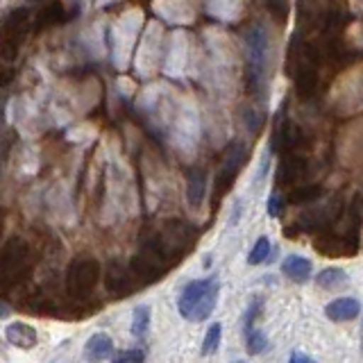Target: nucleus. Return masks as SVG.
I'll return each mask as SVG.
<instances>
[{
    "instance_id": "f257e3e1",
    "label": "nucleus",
    "mask_w": 363,
    "mask_h": 363,
    "mask_svg": "<svg viewBox=\"0 0 363 363\" xmlns=\"http://www.w3.org/2000/svg\"><path fill=\"white\" fill-rule=\"evenodd\" d=\"M220 284L216 277L193 279L182 289L177 298V311L189 323H202L213 313L216 302H218Z\"/></svg>"
},
{
    "instance_id": "f03ea898",
    "label": "nucleus",
    "mask_w": 363,
    "mask_h": 363,
    "mask_svg": "<svg viewBox=\"0 0 363 363\" xmlns=\"http://www.w3.org/2000/svg\"><path fill=\"white\" fill-rule=\"evenodd\" d=\"M247 79L252 94L264 98L266 64H268V32L264 26H252L247 32Z\"/></svg>"
},
{
    "instance_id": "7ed1b4c3",
    "label": "nucleus",
    "mask_w": 363,
    "mask_h": 363,
    "mask_svg": "<svg viewBox=\"0 0 363 363\" xmlns=\"http://www.w3.org/2000/svg\"><path fill=\"white\" fill-rule=\"evenodd\" d=\"M245 145L241 141H236L230 145V150H227L225 159H223V166H220V173H218V179H216V193L223 196V193L232 186V182L236 179L238 170L245 164Z\"/></svg>"
},
{
    "instance_id": "20e7f679",
    "label": "nucleus",
    "mask_w": 363,
    "mask_h": 363,
    "mask_svg": "<svg viewBox=\"0 0 363 363\" xmlns=\"http://www.w3.org/2000/svg\"><path fill=\"white\" fill-rule=\"evenodd\" d=\"M100 275V266L98 261L94 259H82V261H75L73 268H71V275H68V281L77 293H86L96 286Z\"/></svg>"
},
{
    "instance_id": "39448f33",
    "label": "nucleus",
    "mask_w": 363,
    "mask_h": 363,
    "mask_svg": "<svg viewBox=\"0 0 363 363\" xmlns=\"http://www.w3.org/2000/svg\"><path fill=\"white\" fill-rule=\"evenodd\" d=\"M306 175V159L298 155H289L281 159V164L277 166V184L279 186H291Z\"/></svg>"
},
{
    "instance_id": "423d86ee",
    "label": "nucleus",
    "mask_w": 363,
    "mask_h": 363,
    "mask_svg": "<svg viewBox=\"0 0 363 363\" xmlns=\"http://www.w3.org/2000/svg\"><path fill=\"white\" fill-rule=\"evenodd\" d=\"M5 338L9 340L11 345L18 347V350H32L34 345H37V329H34L32 325L28 323H9L5 327Z\"/></svg>"
},
{
    "instance_id": "0eeeda50",
    "label": "nucleus",
    "mask_w": 363,
    "mask_h": 363,
    "mask_svg": "<svg viewBox=\"0 0 363 363\" xmlns=\"http://www.w3.org/2000/svg\"><path fill=\"white\" fill-rule=\"evenodd\" d=\"M361 313V302L354 298H338L325 306V315L334 323H347L354 320Z\"/></svg>"
},
{
    "instance_id": "6e6552de",
    "label": "nucleus",
    "mask_w": 363,
    "mask_h": 363,
    "mask_svg": "<svg viewBox=\"0 0 363 363\" xmlns=\"http://www.w3.org/2000/svg\"><path fill=\"white\" fill-rule=\"evenodd\" d=\"M111 352H113V340L109 334L105 332H98L86 340V347H84V357L89 361H105L111 359Z\"/></svg>"
},
{
    "instance_id": "1a4fd4ad",
    "label": "nucleus",
    "mask_w": 363,
    "mask_h": 363,
    "mask_svg": "<svg viewBox=\"0 0 363 363\" xmlns=\"http://www.w3.org/2000/svg\"><path fill=\"white\" fill-rule=\"evenodd\" d=\"M204 196H207V173L202 168H196L189 173V182H186V200L193 209H198Z\"/></svg>"
},
{
    "instance_id": "9d476101",
    "label": "nucleus",
    "mask_w": 363,
    "mask_h": 363,
    "mask_svg": "<svg viewBox=\"0 0 363 363\" xmlns=\"http://www.w3.org/2000/svg\"><path fill=\"white\" fill-rule=\"evenodd\" d=\"M281 272L295 281H306L311 277V261L306 257H300V255H291L281 264Z\"/></svg>"
},
{
    "instance_id": "9b49d317",
    "label": "nucleus",
    "mask_w": 363,
    "mask_h": 363,
    "mask_svg": "<svg viewBox=\"0 0 363 363\" xmlns=\"http://www.w3.org/2000/svg\"><path fill=\"white\" fill-rule=\"evenodd\" d=\"M325 189L320 184H300L289 193V204H311L323 198Z\"/></svg>"
},
{
    "instance_id": "f8f14e48",
    "label": "nucleus",
    "mask_w": 363,
    "mask_h": 363,
    "mask_svg": "<svg viewBox=\"0 0 363 363\" xmlns=\"http://www.w3.org/2000/svg\"><path fill=\"white\" fill-rule=\"evenodd\" d=\"M132 334L136 338H141L147 334V329H150V306L147 304H141V306H136V309L132 311Z\"/></svg>"
},
{
    "instance_id": "ddd939ff",
    "label": "nucleus",
    "mask_w": 363,
    "mask_h": 363,
    "mask_svg": "<svg viewBox=\"0 0 363 363\" xmlns=\"http://www.w3.org/2000/svg\"><path fill=\"white\" fill-rule=\"evenodd\" d=\"M345 281H347V275H345V270H340V268H325L320 275L315 277V284L320 289H338V286H343Z\"/></svg>"
},
{
    "instance_id": "4468645a",
    "label": "nucleus",
    "mask_w": 363,
    "mask_h": 363,
    "mask_svg": "<svg viewBox=\"0 0 363 363\" xmlns=\"http://www.w3.org/2000/svg\"><path fill=\"white\" fill-rule=\"evenodd\" d=\"M245 345L250 354H261V352L268 350V338L264 336V332L252 325V327H245Z\"/></svg>"
},
{
    "instance_id": "2eb2a0df",
    "label": "nucleus",
    "mask_w": 363,
    "mask_h": 363,
    "mask_svg": "<svg viewBox=\"0 0 363 363\" xmlns=\"http://www.w3.org/2000/svg\"><path fill=\"white\" fill-rule=\"evenodd\" d=\"M220 338H223V325L220 323H213L207 334H204V340H202V354H213L216 350L220 347Z\"/></svg>"
},
{
    "instance_id": "dca6fc26",
    "label": "nucleus",
    "mask_w": 363,
    "mask_h": 363,
    "mask_svg": "<svg viewBox=\"0 0 363 363\" xmlns=\"http://www.w3.org/2000/svg\"><path fill=\"white\" fill-rule=\"evenodd\" d=\"M270 241L266 236H261V238H257V243H255V247L250 250V255H247V264L250 266H259V264H264V261L270 257Z\"/></svg>"
},
{
    "instance_id": "f3484780",
    "label": "nucleus",
    "mask_w": 363,
    "mask_h": 363,
    "mask_svg": "<svg viewBox=\"0 0 363 363\" xmlns=\"http://www.w3.org/2000/svg\"><path fill=\"white\" fill-rule=\"evenodd\" d=\"M116 363H139L145 359V352L141 347H134V350H123L118 352V354H113L111 357Z\"/></svg>"
},
{
    "instance_id": "a211bd4d",
    "label": "nucleus",
    "mask_w": 363,
    "mask_h": 363,
    "mask_svg": "<svg viewBox=\"0 0 363 363\" xmlns=\"http://www.w3.org/2000/svg\"><path fill=\"white\" fill-rule=\"evenodd\" d=\"M266 209H268V216H270V218H279V216H281V211H284V202H281V198L277 196V193H272V196L268 198Z\"/></svg>"
},
{
    "instance_id": "6ab92c4d",
    "label": "nucleus",
    "mask_w": 363,
    "mask_h": 363,
    "mask_svg": "<svg viewBox=\"0 0 363 363\" xmlns=\"http://www.w3.org/2000/svg\"><path fill=\"white\" fill-rule=\"evenodd\" d=\"M343 14L340 11H329V14L325 16V30L327 32H334V30H338V28H343Z\"/></svg>"
},
{
    "instance_id": "aec40b11",
    "label": "nucleus",
    "mask_w": 363,
    "mask_h": 363,
    "mask_svg": "<svg viewBox=\"0 0 363 363\" xmlns=\"http://www.w3.org/2000/svg\"><path fill=\"white\" fill-rule=\"evenodd\" d=\"M268 7L272 14H277L279 18H286L289 16V5L284 0H268Z\"/></svg>"
},
{
    "instance_id": "412c9836",
    "label": "nucleus",
    "mask_w": 363,
    "mask_h": 363,
    "mask_svg": "<svg viewBox=\"0 0 363 363\" xmlns=\"http://www.w3.org/2000/svg\"><path fill=\"white\" fill-rule=\"evenodd\" d=\"M291 361H293V363H309L311 357L302 354V352H293V354H291Z\"/></svg>"
},
{
    "instance_id": "4be33fe9",
    "label": "nucleus",
    "mask_w": 363,
    "mask_h": 363,
    "mask_svg": "<svg viewBox=\"0 0 363 363\" xmlns=\"http://www.w3.org/2000/svg\"><path fill=\"white\" fill-rule=\"evenodd\" d=\"M11 311H9V306L5 304V302H0V320H3V318H7Z\"/></svg>"
}]
</instances>
